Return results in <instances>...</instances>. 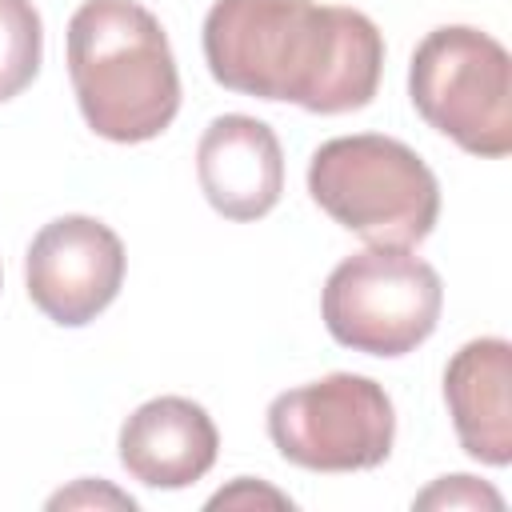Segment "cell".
<instances>
[{"label":"cell","mask_w":512,"mask_h":512,"mask_svg":"<svg viewBox=\"0 0 512 512\" xmlns=\"http://www.w3.org/2000/svg\"><path fill=\"white\" fill-rule=\"evenodd\" d=\"M200 40L216 84L316 116L368 108L384 72L380 28L344 4L216 0Z\"/></svg>","instance_id":"1"},{"label":"cell","mask_w":512,"mask_h":512,"mask_svg":"<svg viewBox=\"0 0 512 512\" xmlns=\"http://www.w3.org/2000/svg\"><path fill=\"white\" fill-rule=\"evenodd\" d=\"M68 76L84 124L112 144L156 140L180 112L168 32L136 0H84L72 12Z\"/></svg>","instance_id":"2"},{"label":"cell","mask_w":512,"mask_h":512,"mask_svg":"<svg viewBox=\"0 0 512 512\" xmlns=\"http://www.w3.org/2000/svg\"><path fill=\"white\" fill-rule=\"evenodd\" d=\"M308 192L368 248H412L440 216L432 168L404 140L380 132L324 140L308 160Z\"/></svg>","instance_id":"3"},{"label":"cell","mask_w":512,"mask_h":512,"mask_svg":"<svg viewBox=\"0 0 512 512\" xmlns=\"http://www.w3.org/2000/svg\"><path fill=\"white\" fill-rule=\"evenodd\" d=\"M408 96L428 128L464 152L500 160L512 152V60L508 48L472 28H432L408 64Z\"/></svg>","instance_id":"4"},{"label":"cell","mask_w":512,"mask_h":512,"mask_svg":"<svg viewBox=\"0 0 512 512\" xmlns=\"http://www.w3.org/2000/svg\"><path fill=\"white\" fill-rule=\"evenodd\" d=\"M444 288L408 248H364L340 260L320 292V316L336 344L364 356H408L440 320Z\"/></svg>","instance_id":"5"},{"label":"cell","mask_w":512,"mask_h":512,"mask_svg":"<svg viewBox=\"0 0 512 512\" xmlns=\"http://www.w3.org/2000/svg\"><path fill=\"white\" fill-rule=\"evenodd\" d=\"M276 452L308 472H364L388 460L396 408L384 384L360 372H328L268 404Z\"/></svg>","instance_id":"6"},{"label":"cell","mask_w":512,"mask_h":512,"mask_svg":"<svg viewBox=\"0 0 512 512\" xmlns=\"http://www.w3.org/2000/svg\"><path fill=\"white\" fill-rule=\"evenodd\" d=\"M124 244L96 216H56L48 220L24 256L28 300L60 328H80L96 320L124 284Z\"/></svg>","instance_id":"7"},{"label":"cell","mask_w":512,"mask_h":512,"mask_svg":"<svg viewBox=\"0 0 512 512\" xmlns=\"http://www.w3.org/2000/svg\"><path fill=\"white\" fill-rule=\"evenodd\" d=\"M196 180L224 220L268 216L284 192V152L276 132L244 112L216 116L196 144Z\"/></svg>","instance_id":"8"},{"label":"cell","mask_w":512,"mask_h":512,"mask_svg":"<svg viewBox=\"0 0 512 512\" xmlns=\"http://www.w3.org/2000/svg\"><path fill=\"white\" fill-rule=\"evenodd\" d=\"M116 448L132 480L176 492L208 476L220 452V432L204 404L188 396H156L120 424Z\"/></svg>","instance_id":"9"},{"label":"cell","mask_w":512,"mask_h":512,"mask_svg":"<svg viewBox=\"0 0 512 512\" xmlns=\"http://www.w3.org/2000/svg\"><path fill=\"white\" fill-rule=\"evenodd\" d=\"M444 404L460 448L488 464H512V344L504 336L468 340L444 368Z\"/></svg>","instance_id":"10"},{"label":"cell","mask_w":512,"mask_h":512,"mask_svg":"<svg viewBox=\"0 0 512 512\" xmlns=\"http://www.w3.org/2000/svg\"><path fill=\"white\" fill-rule=\"evenodd\" d=\"M44 56V24L32 0H0V104L20 96Z\"/></svg>","instance_id":"11"},{"label":"cell","mask_w":512,"mask_h":512,"mask_svg":"<svg viewBox=\"0 0 512 512\" xmlns=\"http://www.w3.org/2000/svg\"><path fill=\"white\" fill-rule=\"evenodd\" d=\"M412 508H492V512H500L504 500L496 488L480 484L476 476L456 472V476H440L432 488H424L412 500Z\"/></svg>","instance_id":"12"},{"label":"cell","mask_w":512,"mask_h":512,"mask_svg":"<svg viewBox=\"0 0 512 512\" xmlns=\"http://www.w3.org/2000/svg\"><path fill=\"white\" fill-rule=\"evenodd\" d=\"M252 504H272V508H292V500L268 484H256L252 476H240L232 488H220L208 508H252Z\"/></svg>","instance_id":"13"},{"label":"cell","mask_w":512,"mask_h":512,"mask_svg":"<svg viewBox=\"0 0 512 512\" xmlns=\"http://www.w3.org/2000/svg\"><path fill=\"white\" fill-rule=\"evenodd\" d=\"M76 504H112V508H136V500L132 496H124V492H116V488H108V484H92V480H80L76 488H68V492H56L52 500H48V508H76Z\"/></svg>","instance_id":"14"}]
</instances>
